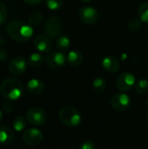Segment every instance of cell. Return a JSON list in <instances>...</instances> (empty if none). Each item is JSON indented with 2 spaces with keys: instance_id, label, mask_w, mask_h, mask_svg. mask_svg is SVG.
<instances>
[{
  "instance_id": "6da1fadb",
  "label": "cell",
  "mask_w": 148,
  "mask_h": 149,
  "mask_svg": "<svg viewBox=\"0 0 148 149\" xmlns=\"http://www.w3.org/2000/svg\"><path fill=\"white\" fill-rule=\"evenodd\" d=\"M6 30L10 37L18 43L27 42L33 33L32 28L20 20H13L8 23Z\"/></svg>"
},
{
  "instance_id": "7a4b0ae2",
  "label": "cell",
  "mask_w": 148,
  "mask_h": 149,
  "mask_svg": "<svg viewBox=\"0 0 148 149\" xmlns=\"http://www.w3.org/2000/svg\"><path fill=\"white\" fill-rule=\"evenodd\" d=\"M24 92L22 82L16 78H9L3 81L0 86V93L7 100L15 101L18 100Z\"/></svg>"
},
{
  "instance_id": "3957f363",
  "label": "cell",
  "mask_w": 148,
  "mask_h": 149,
  "mask_svg": "<svg viewBox=\"0 0 148 149\" xmlns=\"http://www.w3.org/2000/svg\"><path fill=\"white\" fill-rule=\"evenodd\" d=\"M59 120L67 127H77L81 122V114L73 107H65L58 113Z\"/></svg>"
},
{
  "instance_id": "277c9868",
  "label": "cell",
  "mask_w": 148,
  "mask_h": 149,
  "mask_svg": "<svg viewBox=\"0 0 148 149\" xmlns=\"http://www.w3.org/2000/svg\"><path fill=\"white\" fill-rule=\"evenodd\" d=\"M62 20L57 16H52L47 19L44 24V32L47 37L51 38H55L59 36L62 30Z\"/></svg>"
},
{
  "instance_id": "5b68a950",
  "label": "cell",
  "mask_w": 148,
  "mask_h": 149,
  "mask_svg": "<svg viewBox=\"0 0 148 149\" xmlns=\"http://www.w3.org/2000/svg\"><path fill=\"white\" fill-rule=\"evenodd\" d=\"M28 122L33 126H42L46 122V113L40 107H32L26 113Z\"/></svg>"
},
{
  "instance_id": "8992f818",
  "label": "cell",
  "mask_w": 148,
  "mask_h": 149,
  "mask_svg": "<svg viewBox=\"0 0 148 149\" xmlns=\"http://www.w3.org/2000/svg\"><path fill=\"white\" fill-rule=\"evenodd\" d=\"M101 14L95 8L91 6L83 7L79 11V19L86 24H95L98 19L100 17Z\"/></svg>"
},
{
  "instance_id": "52a82bcc",
  "label": "cell",
  "mask_w": 148,
  "mask_h": 149,
  "mask_svg": "<svg viewBox=\"0 0 148 149\" xmlns=\"http://www.w3.org/2000/svg\"><path fill=\"white\" fill-rule=\"evenodd\" d=\"M110 104L114 110L118 112H123L130 107L131 100L129 96L124 93H117L111 99Z\"/></svg>"
},
{
  "instance_id": "ba28073f",
  "label": "cell",
  "mask_w": 148,
  "mask_h": 149,
  "mask_svg": "<svg viewBox=\"0 0 148 149\" xmlns=\"http://www.w3.org/2000/svg\"><path fill=\"white\" fill-rule=\"evenodd\" d=\"M24 142L31 147L39 145L43 141V134L37 128H30L24 131L23 134Z\"/></svg>"
},
{
  "instance_id": "9c48e42d",
  "label": "cell",
  "mask_w": 148,
  "mask_h": 149,
  "mask_svg": "<svg viewBox=\"0 0 148 149\" xmlns=\"http://www.w3.org/2000/svg\"><path fill=\"white\" fill-rule=\"evenodd\" d=\"M135 85V77L128 72H122L117 79V87L121 92H127Z\"/></svg>"
},
{
  "instance_id": "30bf717a",
  "label": "cell",
  "mask_w": 148,
  "mask_h": 149,
  "mask_svg": "<svg viewBox=\"0 0 148 149\" xmlns=\"http://www.w3.org/2000/svg\"><path fill=\"white\" fill-rule=\"evenodd\" d=\"M65 56L59 52H53L50 53L45 58L46 65L52 69H57L63 66L65 63Z\"/></svg>"
},
{
  "instance_id": "8fae6325",
  "label": "cell",
  "mask_w": 148,
  "mask_h": 149,
  "mask_svg": "<svg viewBox=\"0 0 148 149\" xmlns=\"http://www.w3.org/2000/svg\"><path fill=\"white\" fill-rule=\"evenodd\" d=\"M26 66L27 63L25 59L21 56H17L15 57L9 64V72L13 75H19L26 70Z\"/></svg>"
},
{
  "instance_id": "7c38bea8",
  "label": "cell",
  "mask_w": 148,
  "mask_h": 149,
  "mask_svg": "<svg viewBox=\"0 0 148 149\" xmlns=\"http://www.w3.org/2000/svg\"><path fill=\"white\" fill-rule=\"evenodd\" d=\"M34 46L41 52H48L51 49V42L46 35H38L34 39Z\"/></svg>"
},
{
  "instance_id": "4fadbf2b",
  "label": "cell",
  "mask_w": 148,
  "mask_h": 149,
  "mask_svg": "<svg viewBox=\"0 0 148 149\" xmlns=\"http://www.w3.org/2000/svg\"><path fill=\"white\" fill-rule=\"evenodd\" d=\"M14 131L8 126H0V144L9 145L14 140Z\"/></svg>"
},
{
  "instance_id": "5bb4252c",
  "label": "cell",
  "mask_w": 148,
  "mask_h": 149,
  "mask_svg": "<svg viewBox=\"0 0 148 149\" xmlns=\"http://www.w3.org/2000/svg\"><path fill=\"white\" fill-rule=\"evenodd\" d=\"M102 66L107 72L113 73L119 70L120 63L116 58L113 56H106L102 60Z\"/></svg>"
},
{
  "instance_id": "9a60e30c",
  "label": "cell",
  "mask_w": 148,
  "mask_h": 149,
  "mask_svg": "<svg viewBox=\"0 0 148 149\" xmlns=\"http://www.w3.org/2000/svg\"><path fill=\"white\" fill-rule=\"evenodd\" d=\"M27 91L31 94H39L44 89V84L42 80L38 79H31L26 86Z\"/></svg>"
},
{
  "instance_id": "2e32d148",
  "label": "cell",
  "mask_w": 148,
  "mask_h": 149,
  "mask_svg": "<svg viewBox=\"0 0 148 149\" xmlns=\"http://www.w3.org/2000/svg\"><path fill=\"white\" fill-rule=\"evenodd\" d=\"M68 64L72 66H79L82 64L84 60L83 54L79 51H71L66 58Z\"/></svg>"
},
{
  "instance_id": "e0dca14e",
  "label": "cell",
  "mask_w": 148,
  "mask_h": 149,
  "mask_svg": "<svg viewBox=\"0 0 148 149\" xmlns=\"http://www.w3.org/2000/svg\"><path fill=\"white\" fill-rule=\"evenodd\" d=\"M56 46L61 52L67 51L71 46V40L65 34L64 35H59L58 37V39H57V42H56Z\"/></svg>"
},
{
  "instance_id": "ac0fdd59",
  "label": "cell",
  "mask_w": 148,
  "mask_h": 149,
  "mask_svg": "<svg viewBox=\"0 0 148 149\" xmlns=\"http://www.w3.org/2000/svg\"><path fill=\"white\" fill-rule=\"evenodd\" d=\"M92 88L97 93H102L106 88V81L100 77L96 78L92 82Z\"/></svg>"
},
{
  "instance_id": "d6986e66",
  "label": "cell",
  "mask_w": 148,
  "mask_h": 149,
  "mask_svg": "<svg viewBox=\"0 0 148 149\" xmlns=\"http://www.w3.org/2000/svg\"><path fill=\"white\" fill-rule=\"evenodd\" d=\"M12 127L15 131L21 132L26 127V120L24 116H17L12 122Z\"/></svg>"
},
{
  "instance_id": "ffe728a7",
  "label": "cell",
  "mask_w": 148,
  "mask_h": 149,
  "mask_svg": "<svg viewBox=\"0 0 148 149\" xmlns=\"http://www.w3.org/2000/svg\"><path fill=\"white\" fill-rule=\"evenodd\" d=\"M138 14L140 21L148 23V2H144L140 5Z\"/></svg>"
},
{
  "instance_id": "44dd1931",
  "label": "cell",
  "mask_w": 148,
  "mask_h": 149,
  "mask_svg": "<svg viewBox=\"0 0 148 149\" xmlns=\"http://www.w3.org/2000/svg\"><path fill=\"white\" fill-rule=\"evenodd\" d=\"M44 58L41 54H39V53H32L30 56L29 59H28V63H29L30 65L37 67V66L41 65L44 63Z\"/></svg>"
},
{
  "instance_id": "7402d4cb",
  "label": "cell",
  "mask_w": 148,
  "mask_h": 149,
  "mask_svg": "<svg viewBox=\"0 0 148 149\" xmlns=\"http://www.w3.org/2000/svg\"><path fill=\"white\" fill-rule=\"evenodd\" d=\"M43 20V16L40 12L38 11H34V12H31L29 17H28V21H29V24L31 25V26H36V25H38Z\"/></svg>"
},
{
  "instance_id": "603a6c76",
  "label": "cell",
  "mask_w": 148,
  "mask_h": 149,
  "mask_svg": "<svg viewBox=\"0 0 148 149\" xmlns=\"http://www.w3.org/2000/svg\"><path fill=\"white\" fill-rule=\"evenodd\" d=\"M135 91L139 94H144L148 91V81L147 79H143L137 82L135 85Z\"/></svg>"
},
{
  "instance_id": "cb8c5ba5",
  "label": "cell",
  "mask_w": 148,
  "mask_h": 149,
  "mask_svg": "<svg viewBox=\"0 0 148 149\" xmlns=\"http://www.w3.org/2000/svg\"><path fill=\"white\" fill-rule=\"evenodd\" d=\"M47 7L51 10H58L63 5V0H45Z\"/></svg>"
},
{
  "instance_id": "d4e9b609",
  "label": "cell",
  "mask_w": 148,
  "mask_h": 149,
  "mask_svg": "<svg viewBox=\"0 0 148 149\" xmlns=\"http://www.w3.org/2000/svg\"><path fill=\"white\" fill-rule=\"evenodd\" d=\"M140 27H141L140 19H138V18L132 19L128 24V28L131 31H137L140 29Z\"/></svg>"
},
{
  "instance_id": "484cf974",
  "label": "cell",
  "mask_w": 148,
  "mask_h": 149,
  "mask_svg": "<svg viewBox=\"0 0 148 149\" xmlns=\"http://www.w3.org/2000/svg\"><path fill=\"white\" fill-rule=\"evenodd\" d=\"M7 17V10L5 5L0 2V24L4 23Z\"/></svg>"
},
{
  "instance_id": "4316f807",
  "label": "cell",
  "mask_w": 148,
  "mask_h": 149,
  "mask_svg": "<svg viewBox=\"0 0 148 149\" xmlns=\"http://www.w3.org/2000/svg\"><path fill=\"white\" fill-rule=\"evenodd\" d=\"M79 149H96V147H95V144L93 143V141H85L79 145Z\"/></svg>"
},
{
  "instance_id": "83f0119b",
  "label": "cell",
  "mask_w": 148,
  "mask_h": 149,
  "mask_svg": "<svg viewBox=\"0 0 148 149\" xmlns=\"http://www.w3.org/2000/svg\"><path fill=\"white\" fill-rule=\"evenodd\" d=\"M13 107H14V106H13V104H12V102L10 100H7V101L3 103V110L7 113L12 112Z\"/></svg>"
},
{
  "instance_id": "f1b7e54d",
  "label": "cell",
  "mask_w": 148,
  "mask_h": 149,
  "mask_svg": "<svg viewBox=\"0 0 148 149\" xmlns=\"http://www.w3.org/2000/svg\"><path fill=\"white\" fill-rule=\"evenodd\" d=\"M23 1L28 4H38L42 2V0H23Z\"/></svg>"
},
{
  "instance_id": "f546056e",
  "label": "cell",
  "mask_w": 148,
  "mask_h": 149,
  "mask_svg": "<svg viewBox=\"0 0 148 149\" xmlns=\"http://www.w3.org/2000/svg\"><path fill=\"white\" fill-rule=\"evenodd\" d=\"M7 58V53L5 51H0V61H3Z\"/></svg>"
},
{
  "instance_id": "4dcf8cb0",
  "label": "cell",
  "mask_w": 148,
  "mask_h": 149,
  "mask_svg": "<svg viewBox=\"0 0 148 149\" xmlns=\"http://www.w3.org/2000/svg\"><path fill=\"white\" fill-rule=\"evenodd\" d=\"M2 120H3V113H2V111L0 110V122L2 121Z\"/></svg>"
},
{
  "instance_id": "1f68e13d",
  "label": "cell",
  "mask_w": 148,
  "mask_h": 149,
  "mask_svg": "<svg viewBox=\"0 0 148 149\" xmlns=\"http://www.w3.org/2000/svg\"><path fill=\"white\" fill-rule=\"evenodd\" d=\"M3 40L2 37L0 36V45H3Z\"/></svg>"
},
{
  "instance_id": "d6a6232c",
  "label": "cell",
  "mask_w": 148,
  "mask_h": 149,
  "mask_svg": "<svg viewBox=\"0 0 148 149\" xmlns=\"http://www.w3.org/2000/svg\"><path fill=\"white\" fill-rule=\"evenodd\" d=\"M81 2H83V3H89L91 0H80Z\"/></svg>"
},
{
  "instance_id": "836d02e7",
  "label": "cell",
  "mask_w": 148,
  "mask_h": 149,
  "mask_svg": "<svg viewBox=\"0 0 148 149\" xmlns=\"http://www.w3.org/2000/svg\"><path fill=\"white\" fill-rule=\"evenodd\" d=\"M147 123H148V114H147Z\"/></svg>"
}]
</instances>
